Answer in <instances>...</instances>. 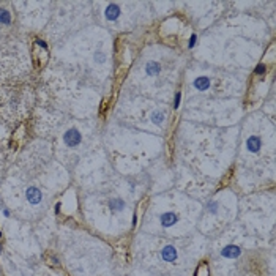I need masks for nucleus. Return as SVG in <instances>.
Masks as SVG:
<instances>
[{"label": "nucleus", "instance_id": "18", "mask_svg": "<svg viewBox=\"0 0 276 276\" xmlns=\"http://www.w3.org/2000/svg\"><path fill=\"white\" fill-rule=\"evenodd\" d=\"M0 237H2V234H0Z\"/></svg>", "mask_w": 276, "mask_h": 276}, {"label": "nucleus", "instance_id": "17", "mask_svg": "<svg viewBox=\"0 0 276 276\" xmlns=\"http://www.w3.org/2000/svg\"><path fill=\"white\" fill-rule=\"evenodd\" d=\"M96 58H98V60H99V58H101V60H104L106 57H104V55H103V54H101V55H99V54H96Z\"/></svg>", "mask_w": 276, "mask_h": 276}, {"label": "nucleus", "instance_id": "15", "mask_svg": "<svg viewBox=\"0 0 276 276\" xmlns=\"http://www.w3.org/2000/svg\"><path fill=\"white\" fill-rule=\"evenodd\" d=\"M263 71H265V65H259V66L256 68V73H257V74H262Z\"/></svg>", "mask_w": 276, "mask_h": 276}, {"label": "nucleus", "instance_id": "11", "mask_svg": "<svg viewBox=\"0 0 276 276\" xmlns=\"http://www.w3.org/2000/svg\"><path fill=\"white\" fill-rule=\"evenodd\" d=\"M0 22H2V24H10V22H11L10 11H7V10H0Z\"/></svg>", "mask_w": 276, "mask_h": 276}, {"label": "nucleus", "instance_id": "19", "mask_svg": "<svg viewBox=\"0 0 276 276\" xmlns=\"http://www.w3.org/2000/svg\"><path fill=\"white\" fill-rule=\"evenodd\" d=\"M0 251H2V248H0Z\"/></svg>", "mask_w": 276, "mask_h": 276}, {"label": "nucleus", "instance_id": "2", "mask_svg": "<svg viewBox=\"0 0 276 276\" xmlns=\"http://www.w3.org/2000/svg\"><path fill=\"white\" fill-rule=\"evenodd\" d=\"M25 197H27V201L30 202V204H33V205H36V204H40L41 202V191L38 189V188H35V186H30L27 191H25Z\"/></svg>", "mask_w": 276, "mask_h": 276}, {"label": "nucleus", "instance_id": "16", "mask_svg": "<svg viewBox=\"0 0 276 276\" xmlns=\"http://www.w3.org/2000/svg\"><path fill=\"white\" fill-rule=\"evenodd\" d=\"M208 207H210V210L213 211V213H215V211H216V208H218V204H216V202H211V204L208 205Z\"/></svg>", "mask_w": 276, "mask_h": 276}, {"label": "nucleus", "instance_id": "14", "mask_svg": "<svg viewBox=\"0 0 276 276\" xmlns=\"http://www.w3.org/2000/svg\"><path fill=\"white\" fill-rule=\"evenodd\" d=\"M196 40H197V36H196V35H191V40H189V48H194Z\"/></svg>", "mask_w": 276, "mask_h": 276}, {"label": "nucleus", "instance_id": "4", "mask_svg": "<svg viewBox=\"0 0 276 276\" xmlns=\"http://www.w3.org/2000/svg\"><path fill=\"white\" fill-rule=\"evenodd\" d=\"M221 254H222V257H227V259H237L242 254V249L235 245H229L221 251Z\"/></svg>", "mask_w": 276, "mask_h": 276}, {"label": "nucleus", "instance_id": "9", "mask_svg": "<svg viewBox=\"0 0 276 276\" xmlns=\"http://www.w3.org/2000/svg\"><path fill=\"white\" fill-rule=\"evenodd\" d=\"M145 71H147V74L155 76V74H158V73L161 71V66H160V63H156V62H148L147 66H145Z\"/></svg>", "mask_w": 276, "mask_h": 276}, {"label": "nucleus", "instance_id": "10", "mask_svg": "<svg viewBox=\"0 0 276 276\" xmlns=\"http://www.w3.org/2000/svg\"><path fill=\"white\" fill-rule=\"evenodd\" d=\"M152 122H153L155 125H161V123L164 122V112H161V111L153 112L152 114Z\"/></svg>", "mask_w": 276, "mask_h": 276}, {"label": "nucleus", "instance_id": "8", "mask_svg": "<svg viewBox=\"0 0 276 276\" xmlns=\"http://www.w3.org/2000/svg\"><path fill=\"white\" fill-rule=\"evenodd\" d=\"M194 87L197 90H201V92H204V90H207L210 87V79L207 76H199V77L194 79Z\"/></svg>", "mask_w": 276, "mask_h": 276}, {"label": "nucleus", "instance_id": "6", "mask_svg": "<svg viewBox=\"0 0 276 276\" xmlns=\"http://www.w3.org/2000/svg\"><path fill=\"white\" fill-rule=\"evenodd\" d=\"M178 216L175 215V213H172V211H167V213H163L161 215V224L164 226V227H171V226H174L175 222H177Z\"/></svg>", "mask_w": 276, "mask_h": 276}, {"label": "nucleus", "instance_id": "1", "mask_svg": "<svg viewBox=\"0 0 276 276\" xmlns=\"http://www.w3.org/2000/svg\"><path fill=\"white\" fill-rule=\"evenodd\" d=\"M63 140H65V144L68 147H76L81 144L82 137H81V133H79L77 130H74V128H71V130H68L65 133V136H63Z\"/></svg>", "mask_w": 276, "mask_h": 276}, {"label": "nucleus", "instance_id": "3", "mask_svg": "<svg viewBox=\"0 0 276 276\" xmlns=\"http://www.w3.org/2000/svg\"><path fill=\"white\" fill-rule=\"evenodd\" d=\"M161 257H163L166 262H174L177 259V249L174 248L172 245H167L161 249Z\"/></svg>", "mask_w": 276, "mask_h": 276}, {"label": "nucleus", "instance_id": "13", "mask_svg": "<svg viewBox=\"0 0 276 276\" xmlns=\"http://www.w3.org/2000/svg\"><path fill=\"white\" fill-rule=\"evenodd\" d=\"M180 99H181V93L177 92V93H175V98H174V109H178V106H180Z\"/></svg>", "mask_w": 276, "mask_h": 276}, {"label": "nucleus", "instance_id": "5", "mask_svg": "<svg viewBox=\"0 0 276 276\" xmlns=\"http://www.w3.org/2000/svg\"><path fill=\"white\" fill-rule=\"evenodd\" d=\"M260 145H262V140H260V137H257V136H251L248 140H246V147H248V150L251 152V153H257V152L260 150Z\"/></svg>", "mask_w": 276, "mask_h": 276}, {"label": "nucleus", "instance_id": "7", "mask_svg": "<svg viewBox=\"0 0 276 276\" xmlns=\"http://www.w3.org/2000/svg\"><path fill=\"white\" fill-rule=\"evenodd\" d=\"M118 16H120V8H118V5L111 3L109 7L106 8V19H107V21H115Z\"/></svg>", "mask_w": 276, "mask_h": 276}, {"label": "nucleus", "instance_id": "12", "mask_svg": "<svg viewBox=\"0 0 276 276\" xmlns=\"http://www.w3.org/2000/svg\"><path fill=\"white\" fill-rule=\"evenodd\" d=\"M123 201H120V199H115V201H111V208L112 210H122L123 208Z\"/></svg>", "mask_w": 276, "mask_h": 276}]
</instances>
